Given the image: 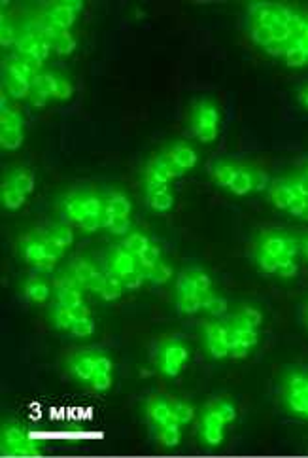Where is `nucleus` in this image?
<instances>
[{"mask_svg":"<svg viewBox=\"0 0 308 458\" xmlns=\"http://www.w3.org/2000/svg\"><path fill=\"white\" fill-rule=\"evenodd\" d=\"M282 400L290 413L308 419V369H291L282 383Z\"/></svg>","mask_w":308,"mask_h":458,"instance_id":"0eeeda50","label":"nucleus"},{"mask_svg":"<svg viewBox=\"0 0 308 458\" xmlns=\"http://www.w3.org/2000/svg\"><path fill=\"white\" fill-rule=\"evenodd\" d=\"M246 30L255 46L285 67H308V12L284 2H250Z\"/></svg>","mask_w":308,"mask_h":458,"instance_id":"f257e3e1","label":"nucleus"},{"mask_svg":"<svg viewBox=\"0 0 308 458\" xmlns=\"http://www.w3.org/2000/svg\"><path fill=\"white\" fill-rule=\"evenodd\" d=\"M170 277H172V267L165 261V259H161V261H158L155 266L151 267V273H150V278H148V283L151 284H165L169 283Z\"/></svg>","mask_w":308,"mask_h":458,"instance_id":"c85d7f7f","label":"nucleus"},{"mask_svg":"<svg viewBox=\"0 0 308 458\" xmlns=\"http://www.w3.org/2000/svg\"><path fill=\"white\" fill-rule=\"evenodd\" d=\"M208 171H210L212 180L219 187H224L238 197L254 192H263L271 186V178L265 171L250 163L219 159V161L210 163Z\"/></svg>","mask_w":308,"mask_h":458,"instance_id":"39448f33","label":"nucleus"},{"mask_svg":"<svg viewBox=\"0 0 308 458\" xmlns=\"http://www.w3.org/2000/svg\"><path fill=\"white\" fill-rule=\"evenodd\" d=\"M0 452L2 457H40V441L19 424H4L2 435H0Z\"/></svg>","mask_w":308,"mask_h":458,"instance_id":"6e6552de","label":"nucleus"},{"mask_svg":"<svg viewBox=\"0 0 308 458\" xmlns=\"http://www.w3.org/2000/svg\"><path fill=\"white\" fill-rule=\"evenodd\" d=\"M219 330L224 343L229 350V358L244 360L259 343V328L263 313L254 305H242L236 313L219 316Z\"/></svg>","mask_w":308,"mask_h":458,"instance_id":"20e7f679","label":"nucleus"},{"mask_svg":"<svg viewBox=\"0 0 308 458\" xmlns=\"http://www.w3.org/2000/svg\"><path fill=\"white\" fill-rule=\"evenodd\" d=\"M0 201H2V206L8 209V211H18L25 205L27 201V195L15 190L13 186H10L8 182H2V187H0Z\"/></svg>","mask_w":308,"mask_h":458,"instance_id":"aec40b11","label":"nucleus"},{"mask_svg":"<svg viewBox=\"0 0 308 458\" xmlns=\"http://www.w3.org/2000/svg\"><path fill=\"white\" fill-rule=\"evenodd\" d=\"M297 101H299V104H301L302 109L308 110V85H304V87L299 89V93H297Z\"/></svg>","mask_w":308,"mask_h":458,"instance_id":"ea45409f","label":"nucleus"},{"mask_svg":"<svg viewBox=\"0 0 308 458\" xmlns=\"http://www.w3.org/2000/svg\"><path fill=\"white\" fill-rule=\"evenodd\" d=\"M280 180L284 182L291 195V203L285 212L308 222V175L304 169L301 165H297L295 171H291L290 175L280 176Z\"/></svg>","mask_w":308,"mask_h":458,"instance_id":"9b49d317","label":"nucleus"},{"mask_svg":"<svg viewBox=\"0 0 308 458\" xmlns=\"http://www.w3.org/2000/svg\"><path fill=\"white\" fill-rule=\"evenodd\" d=\"M299 250H301L299 242L290 233L280 229H265L254 242V259L259 271L267 275L293 278L299 271L297 266Z\"/></svg>","mask_w":308,"mask_h":458,"instance_id":"7ed1b4c3","label":"nucleus"},{"mask_svg":"<svg viewBox=\"0 0 308 458\" xmlns=\"http://www.w3.org/2000/svg\"><path fill=\"white\" fill-rule=\"evenodd\" d=\"M188 360L189 349L184 345V341L176 338L161 341L155 349V354H153V362H155L159 373H163L165 377H170V379L181 373V369L188 364Z\"/></svg>","mask_w":308,"mask_h":458,"instance_id":"1a4fd4ad","label":"nucleus"},{"mask_svg":"<svg viewBox=\"0 0 308 458\" xmlns=\"http://www.w3.org/2000/svg\"><path fill=\"white\" fill-rule=\"evenodd\" d=\"M299 247H301L302 256H304V258H307V261H308V235L302 237V241L299 242Z\"/></svg>","mask_w":308,"mask_h":458,"instance_id":"a19ab883","label":"nucleus"},{"mask_svg":"<svg viewBox=\"0 0 308 458\" xmlns=\"http://www.w3.org/2000/svg\"><path fill=\"white\" fill-rule=\"evenodd\" d=\"M4 85H6L8 93H10L13 99H29L30 87H32V84H30L29 80L19 78L15 74L8 73V70H4Z\"/></svg>","mask_w":308,"mask_h":458,"instance_id":"6ab92c4d","label":"nucleus"},{"mask_svg":"<svg viewBox=\"0 0 308 458\" xmlns=\"http://www.w3.org/2000/svg\"><path fill=\"white\" fill-rule=\"evenodd\" d=\"M87 201H89V193H82V195H72V197H67L65 199V205H63V212L65 216H68L72 222L79 223L82 218L89 214V206H87Z\"/></svg>","mask_w":308,"mask_h":458,"instance_id":"f3484780","label":"nucleus"},{"mask_svg":"<svg viewBox=\"0 0 308 458\" xmlns=\"http://www.w3.org/2000/svg\"><path fill=\"white\" fill-rule=\"evenodd\" d=\"M49 229H51V235H53V239L57 241V245H60L65 250H68V248L72 247L74 242L72 229L67 228V225H51Z\"/></svg>","mask_w":308,"mask_h":458,"instance_id":"c756f323","label":"nucleus"},{"mask_svg":"<svg viewBox=\"0 0 308 458\" xmlns=\"http://www.w3.org/2000/svg\"><path fill=\"white\" fill-rule=\"evenodd\" d=\"M68 311H70V316H72L74 322H78V320H84V318H91V311L85 303H79V305L70 307Z\"/></svg>","mask_w":308,"mask_h":458,"instance_id":"4c0bfd02","label":"nucleus"},{"mask_svg":"<svg viewBox=\"0 0 308 458\" xmlns=\"http://www.w3.org/2000/svg\"><path fill=\"white\" fill-rule=\"evenodd\" d=\"M84 10V2L82 0H68V2H53L49 6L48 13H46V21L59 29L68 30L76 23L78 13Z\"/></svg>","mask_w":308,"mask_h":458,"instance_id":"ddd939ff","label":"nucleus"},{"mask_svg":"<svg viewBox=\"0 0 308 458\" xmlns=\"http://www.w3.org/2000/svg\"><path fill=\"white\" fill-rule=\"evenodd\" d=\"M176 309L180 314H197L206 311L212 316L227 314L229 303L214 292L210 275L199 267H189L176 278Z\"/></svg>","mask_w":308,"mask_h":458,"instance_id":"f03ea898","label":"nucleus"},{"mask_svg":"<svg viewBox=\"0 0 308 458\" xmlns=\"http://www.w3.org/2000/svg\"><path fill=\"white\" fill-rule=\"evenodd\" d=\"M139 259L142 261V264H148V266H153V264L161 261V259H163V256H161V248H159V245H155V242H150V247L146 248L144 252L140 254Z\"/></svg>","mask_w":308,"mask_h":458,"instance_id":"473e14b6","label":"nucleus"},{"mask_svg":"<svg viewBox=\"0 0 308 458\" xmlns=\"http://www.w3.org/2000/svg\"><path fill=\"white\" fill-rule=\"evenodd\" d=\"M191 131L200 142L210 144L219 135V109L210 99H203L191 110Z\"/></svg>","mask_w":308,"mask_h":458,"instance_id":"9d476101","label":"nucleus"},{"mask_svg":"<svg viewBox=\"0 0 308 458\" xmlns=\"http://www.w3.org/2000/svg\"><path fill=\"white\" fill-rule=\"evenodd\" d=\"M146 203L150 206L151 211L155 212H169L174 206V195L172 192H163V193H153L146 197Z\"/></svg>","mask_w":308,"mask_h":458,"instance_id":"4be33fe9","label":"nucleus"},{"mask_svg":"<svg viewBox=\"0 0 308 458\" xmlns=\"http://www.w3.org/2000/svg\"><path fill=\"white\" fill-rule=\"evenodd\" d=\"M95 332V322L93 318H84L78 320V322H74L72 328H70V333L76 335V338H89Z\"/></svg>","mask_w":308,"mask_h":458,"instance_id":"2f4dec72","label":"nucleus"},{"mask_svg":"<svg viewBox=\"0 0 308 458\" xmlns=\"http://www.w3.org/2000/svg\"><path fill=\"white\" fill-rule=\"evenodd\" d=\"M150 239L144 235V233H129L125 239H123V242H121V247L125 248L127 252L134 254V256H140V254L144 252L146 248L150 247Z\"/></svg>","mask_w":308,"mask_h":458,"instance_id":"5701e85b","label":"nucleus"},{"mask_svg":"<svg viewBox=\"0 0 308 458\" xmlns=\"http://www.w3.org/2000/svg\"><path fill=\"white\" fill-rule=\"evenodd\" d=\"M114 379H112V373H97L93 379H91L89 386L93 390L97 392H106L112 386Z\"/></svg>","mask_w":308,"mask_h":458,"instance_id":"c9c22d12","label":"nucleus"},{"mask_svg":"<svg viewBox=\"0 0 308 458\" xmlns=\"http://www.w3.org/2000/svg\"><path fill=\"white\" fill-rule=\"evenodd\" d=\"M23 131H18V129H0V146H2V150H18L23 144Z\"/></svg>","mask_w":308,"mask_h":458,"instance_id":"393cba45","label":"nucleus"},{"mask_svg":"<svg viewBox=\"0 0 308 458\" xmlns=\"http://www.w3.org/2000/svg\"><path fill=\"white\" fill-rule=\"evenodd\" d=\"M51 318H53V326L57 330H63V332H70L72 328L74 320L70 316V311L67 307H63L59 303H55L53 313H51Z\"/></svg>","mask_w":308,"mask_h":458,"instance_id":"a878e982","label":"nucleus"},{"mask_svg":"<svg viewBox=\"0 0 308 458\" xmlns=\"http://www.w3.org/2000/svg\"><path fill=\"white\" fill-rule=\"evenodd\" d=\"M79 228L84 229L85 233H93V231H97L98 228H103L101 216H98V214H87V216L82 218V222H79Z\"/></svg>","mask_w":308,"mask_h":458,"instance_id":"e433bc0d","label":"nucleus"},{"mask_svg":"<svg viewBox=\"0 0 308 458\" xmlns=\"http://www.w3.org/2000/svg\"><path fill=\"white\" fill-rule=\"evenodd\" d=\"M304 320H307V326H308V303H307V309H304Z\"/></svg>","mask_w":308,"mask_h":458,"instance_id":"79ce46f5","label":"nucleus"},{"mask_svg":"<svg viewBox=\"0 0 308 458\" xmlns=\"http://www.w3.org/2000/svg\"><path fill=\"white\" fill-rule=\"evenodd\" d=\"M15 42H18V38H15L12 25L2 18V25H0V44H2L4 48H8V46H12V44Z\"/></svg>","mask_w":308,"mask_h":458,"instance_id":"f704fd0d","label":"nucleus"},{"mask_svg":"<svg viewBox=\"0 0 308 458\" xmlns=\"http://www.w3.org/2000/svg\"><path fill=\"white\" fill-rule=\"evenodd\" d=\"M101 350H82L68 360V371L74 379L82 380L89 385L91 379L98 373L97 358Z\"/></svg>","mask_w":308,"mask_h":458,"instance_id":"4468645a","label":"nucleus"},{"mask_svg":"<svg viewBox=\"0 0 308 458\" xmlns=\"http://www.w3.org/2000/svg\"><path fill=\"white\" fill-rule=\"evenodd\" d=\"M136 264H139V256H134V254L127 252L125 248L121 247H114L110 250L108 254V271L110 275H114L121 280V278L129 275V273L139 271L136 269Z\"/></svg>","mask_w":308,"mask_h":458,"instance_id":"2eb2a0df","label":"nucleus"},{"mask_svg":"<svg viewBox=\"0 0 308 458\" xmlns=\"http://www.w3.org/2000/svg\"><path fill=\"white\" fill-rule=\"evenodd\" d=\"M170 151H172V156L178 163H180L181 167L186 171H191L197 165V154L189 144L186 142H176V144L169 146Z\"/></svg>","mask_w":308,"mask_h":458,"instance_id":"412c9836","label":"nucleus"},{"mask_svg":"<svg viewBox=\"0 0 308 458\" xmlns=\"http://www.w3.org/2000/svg\"><path fill=\"white\" fill-rule=\"evenodd\" d=\"M72 95H74L72 84H70L67 78H63V76L57 74V84H55L53 99H57V101H68Z\"/></svg>","mask_w":308,"mask_h":458,"instance_id":"7c9ffc66","label":"nucleus"},{"mask_svg":"<svg viewBox=\"0 0 308 458\" xmlns=\"http://www.w3.org/2000/svg\"><path fill=\"white\" fill-rule=\"evenodd\" d=\"M153 435L163 447H176L181 441V428H159L153 430Z\"/></svg>","mask_w":308,"mask_h":458,"instance_id":"cd10ccee","label":"nucleus"},{"mask_svg":"<svg viewBox=\"0 0 308 458\" xmlns=\"http://www.w3.org/2000/svg\"><path fill=\"white\" fill-rule=\"evenodd\" d=\"M146 416L153 430L159 428H181V422L170 409L169 396L153 394L146 400Z\"/></svg>","mask_w":308,"mask_h":458,"instance_id":"f8f14e48","label":"nucleus"},{"mask_svg":"<svg viewBox=\"0 0 308 458\" xmlns=\"http://www.w3.org/2000/svg\"><path fill=\"white\" fill-rule=\"evenodd\" d=\"M23 296L32 303H46L49 297V284L42 277L32 275L25 280Z\"/></svg>","mask_w":308,"mask_h":458,"instance_id":"dca6fc26","label":"nucleus"},{"mask_svg":"<svg viewBox=\"0 0 308 458\" xmlns=\"http://www.w3.org/2000/svg\"><path fill=\"white\" fill-rule=\"evenodd\" d=\"M123 284H121V280L117 277H114V275H110V273H106V286H104V292L101 294V297H103L104 302H115V299H120L121 294H123Z\"/></svg>","mask_w":308,"mask_h":458,"instance_id":"bb28decb","label":"nucleus"},{"mask_svg":"<svg viewBox=\"0 0 308 458\" xmlns=\"http://www.w3.org/2000/svg\"><path fill=\"white\" fill-rule=\"evenodd\" d=\"M236 407L227 398H214L205 405L200 413L199 432L203 443L208 447H219L225 440L227 424L235 422Z\"/></svg>","mask_w":308,"mask_h":458,"instance_id":"423d86ee","label":"nucleus"},{"mask_svg":"<svg viewBox=\"0 0 308 458\" xmlns=\"http://www.w3.org/2000/svg\"><path fill=\"white\" fill-rule=\"evenodd\" d=\"M70 273H72L74 277L78 278L79 283L84 284L85 288V284L89 283L91 278L95 277L98 271L97 267L93 266L91 261H87V259H76V261L72 264V267H70Z\"/></svg>","mask_w":308,"mask_h":458,"instance_id":"b1692460","label":"nucleus"},{"mask_svg":"<svg viewBox=\"0 0 308 458\" xmlns=\"http://www.w3.org/2000/svg\"><path fill=\"white\" fill-rule=\"evenodd\" d=\"M34 109H44L46 106V103H48V97L44 95V93H40V91L37 89H30L29 93V99H27Z\"/></svg>","mask_w":308,"mask_h":458,"instance_id":"58836bf2","label":"nucleus"},{"mask_svg":"<svg viewBox=\"0 0 308 458\" xmlns=\"http://www.w3.org/2000/svg\"><path fill=\"white\" fill-rule=\"evenodd\" d=\"M129 228H131L129 216H114L106 229H108L110 233H114V235H125L129 231Z\"/></svg>","mask_w":308,"mask_h":458,"instance_id":"72a5a7b5","label":"nucleus"},{"mask_svg":"<svg viewBox=\"0 0 308 458\" xmlns=\"http://www.w3.org/2000/svg\"><path fill=\"white\" fill-rule=\"evenodd\" d=\"M4 182H8L10 186H13L15 190L23 193L29 197L32 190H34V175L30 173L29 169H23V167H19V169L10 171L6 176H4Z\"/></svg>","mask_w":308,"mask_h":458,"instance_id":"a211bd4d","label":"nucleus"}]
</instances>
